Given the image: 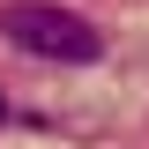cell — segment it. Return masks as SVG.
I'll list each match as a JSON object with an SVG mask.
<instances>
[{"label": "cell", "mask_w": 149, "mask_h": 149, "mask_svg": "<svg viewBox=\"0 0 149 149\" xmlns=\"http://www.w3.org/2000/svg\"><path fill=\"white\" fill-rule=\"evenodd\" d=\"M0 37L15 52H30V60H67V67H82V60L104 52V30L90 15L60 8V0H8L0 8Z\"/></svg>", "instance_id": "cell-1"}, {"label": "cell", "mask_w": 149, "mask_h": 149, "mask_svg": "<svg viewBox=\"0 0 149 149\" xmlns=\"http://www.w3.org/2000/svg\"><path fill=\"white\" fill-rule=\"evenodd\" d=\"M0 112H8V97H0Z\"/></svg>", "instance_id": "cell-2"}]
</instances>
